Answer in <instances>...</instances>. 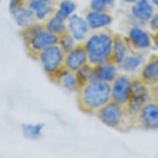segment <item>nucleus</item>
Here are the masks:
<instances>
[{"label": "nucleus", "instance_id": "obj_7", "mask_svg": "<svg viewBox=\"0 0 158 158\" xmlns=\"http://www.w3.org/2000/svg\"><path fill=\"white\" fill-rule=\"evenodd\" d=\"M132 81L126 75H117L111 85V100L126 106L129 100Z\"/></svg>", "mask_w": 158, "mask_h": 158}, {"label": "nucleus", "instance_id": "obj_11", "mask_svg": "<svg viewBox=\"0 0 158 158\" xmlns=\"http://www.w3.org/2000/svg\"><path fill=\"white\" fill-rule=\"evenodd\" d=\"M27 6L33 11L36 21H45L54 12L52 0H27Z\"/></svg>", "mask_w": 158, "mask_h": 158}, {"label": "nucleus", "instance_id": "obj_23", "mask_svg": "<svg viewBox=\"0 0 158 158\" xmlns=\"http://www.w3.org/2000/svg\"><path fill=\"white\" fill-rule=\"evenodd\" d=\"M44 129L42 123H25L22 126V132L26 138L30 140H36L41 137Z\"/></svg>", "mask_w": 158, "mask_h": 158}, {"label": "nucleus", "instance_id": "obj_24", "mask_svg": "<svg viewBox=\"0 0 158 158\" xmlns=\"http://www.w3.org/2000/svg\"><path fill=\"white\" fill-rule=\"evenodd\" d=\"M80 85L94 80V65L87 63L75 72ZM81 87V86H80Z\"/></svg>", "mask_w": 158, "mask_h": 158}, {"label": "nucleus", "instance_id": "obj_5", "mask_svg": "<svg viewBox=\"0 0 158 158\" xmlns=\"http://www.w3.org/2000/svg\"><path fill=\"white\" fill-rule=\"evenodd\" d=\"M127 114L126 107L110 100L98 110L95 115L98 119L107 127L120 130L124 124L125 118Z\"/></svg>", "mask_w": 158, "mask_h": 158}, {"label": "nucleus", "instance_id": "obj_12", "mask_svg": "<svg viewBox=\"0 0 158 158\" xmlns=\"http://www.w3.org/2000/svg\"><path fill=\"white\" fill-rule=\"evenodd\" d=\"M85 20L90 30H100L109 27L113 22V17L106 11L89 10L85 16Z\"/></svg>", "mask_w": 158, "mask_h": 158}, {"label": "nucleus", "instance_id": "obj_4", "mask_svg": "<svg viewBox=\"0 0 158 158\" xmlns=\"http://www.w3.org/2000/svg\"><path fill=\"white\" fill-rule=\"evenodd\" d=\"M46 75L53 81L58 73L64 68L65 52L58 44L47 47L36 56Z\"/></svg>", "mask_w": 158, "mask_h": 158}, {"label": "nucleus", "instance_id": "obj_15", "mask_svg": "<svg viewBox=\"0 0 158 158\" xmlns=\"http://www.w3.org/2000/svg\"><path fill=\"white\" fill-rule=\"evenodd\" d=\"M10 12L17 25L22 29L26 28L37 22L33 11L31 10L27 6H21Z\"/></svg>", "mask_w": 158, "mask_h": 158}, {"label": "nucleus", "instance_id": "obj_2", "mask_svg": "<svg viewBox=\"0 0 158 158\" xmlns=\"http://www.w3.org/2000/svg\"><path fill=\"white\" fill-rule=\"evenodd\" d=\"M114 34L109 31H98L92 34L83 42L90 65H101L111 60Z\"/></svg>", "mask_w": 158, "mask_h": 158}, {"label": "nucleus", "instance_id": "obj_29", "mask_svg": "<svg viewBox=\"0 0 158 158\" xmlns=\"http://www.w3.org/2000/svg\"><path fill=\"white\" fill-rule=\"evenodd\" d=\"M154 43H155V45L158 48V32L156 33V35L154 36Z\"/></svg>", "mask_w": 158, "mask_h": 158}, {"label": "nucleus", "instance_id": "obj_13", "mask_svg": "<svg viewBox=\"0 0 158 158\" xmlns=\"http://www.w3.org/2000/svg\"><path fill=\"white\" fill-rule=\"evenodd\" d=\"M53 82H56L65 90L72 93H76L81 86L75 73L66 70L65 67L58 73V75L53 80Z\"/></svg>", "mask_w": 158, "mask_h": 158}, {"label": "nucleus", "instance_id": "obj_17", "mask_svg": "<svg viewBox=\"0 0 158 158\" xmlns=\"http://www.w3.org/2000/svg\"><path fill=\"white\" fill-rule=\"evenodd\" d=\"M127 52H128V46L125 39L119 35L114 34L110 61L114 63L115 65H118L128 55Z\"/></svg>", "mask_w": 158, "mask_h": 158}, {"label": "nucleus", "instance_id": "obj_21", "mask_svg": "<svg viewBox=\"0 0 158 158\" xmlns=\"http://www.w3.org/2000/svg\"><path fill=\"white\" fill-rule=\"evenodd\" d=\"M76 9L75 3L71 0H62L59 5V8L55 12L54 15L63 21H67V19L75 13Z\"/></svg>", "mask_w": 158, "mask_h": 158}, {"label": "nucleus", "instance_id": "obj_30", "mask_svg": "<svg viewBox=\"0 0 158 158\" xmlns=\"http://www.w3.org/2000/svg\"><path fill=\"white\" fill-rule=\"evenodd\" d=\"M137 1H138V0H124V2L127 3H135Z\"/></svg>", "mask_w": 158, "mask_h": 158}, {"label": "nucleus", "instance_id": "obj_18", "mask_svg": "<svg viewBox=\"0 0 158 158\" xmlns=\"http://www.w3.org/2000/svg\"><path fill=\"white\" fill-rule=\"evenodd\" d=\"M132 17L139 22H148L153 15V8L148 0H138L132 8Z\"/></svg>", "mask_w": 158, "mask_h": 158}, {"label": "nucleus", "instance_id": "obj_20", "mask_svg": "<svg viewBox=\"0 0 158 158\" xmlns=\"http://www.w3.org/2000/svg\"><path fill=\"white\" fill-rule=\"evenodd\" d=\"M43 25L47 31L58 36L67 31L66 22L63 21L55 15L52 16L50 18H47V20L43 23Z\"/></svg>", "mask_w": 158, "mask_h": 158}, {"label": "nucleus", "instance_id": "obj_22", "mask_svg": "<svg viewBox=\"0 0 158 158\" xmlns=\"http://www.w3.org/2000/svg\"><path fill=\"white\" fill-rule=\"evenodd\" d=\"M143 61V57L140 55H132V56L127 55L118 66L126 72H132L142 65Z\"/></svg>", "mask_w": 158, "mask_h": 158}, {"label": "nucleus", "instance_id": "obj_3", "mask_svg": "<svg viewBox=\"0 0 158 158\" xmlns=\"http://www.w3.org/2000/svg\"><path fill=\"white\" fill-rule=\"evenodd\" d=\"M22 36L29 55L34 59L43 50L58 43V36L47 31L43 23H36L23 28Z\"/></svg>", "mask_w": 158, "mask_h": 158}, {"label": "nucleus", "instance_id": "obj_6", "mask_svg": "<svg viewBox=\"0 0 158 158\" xmlns=\"http://www.w3.org/2000/svg\"><path fill=\"white\" fill-rule=\"evenodd\" d=\"M145 84L143 81H132L129 100L125 106L130 116H137L142 107L148 102L149 93Z\"/></svg>", "mask_w": 158, "mask_h": 158}, {"label": "nucleus", "instance_id": "obj_27", "mask_svg": "<svg viewBox=\"0 0 158 158\" xmlns=\"http://www.w3.org/2000/svg\"><path fill=\"white\" fill-rule=\"evenodd\" d=\"M23 5H25V0H10L9 9H10V11L14 10L16 8Z\"/></svg>", "mask_w": 158, "mask_h": 158}, {"label": "nucleus", "instance_id": "obj_9", "mask_svg": "<svg viewBox=\"0 0 158 158\" xmlns=\"http://www.w3.org/2000/svg\"><path fill=\"white\" fill-rule=\"evenodd\" d=\"M66 22L68 32L73 36L75 42L83 43L88 37V34L90 30L85 18L73 13Z\"/></svg>", "mask_w": 158, "mask_h": 158}, {"label": "nucleus", "instance_id": "obj_32", "mask_svg": "<svg viewBox=\"0 0 158 158\" xmlns=\"http://www.w3.org/2000/svg\"><path fill=\"white\" fill-rule=\"evenodd\" d=\"M155 84H156V90H157V92H158V78H157V80L156 81Z\"/></svg>", "mask_w": 158, "mask_h": 158}, {"label": "nucleus", "instance_id": "obj_1", "mask_svg": "<svg viewBox=\"0 0 158 158\" xmlns=\"http://www.w3.org/2000/svg\"><path fill=\"white\" fill-rule=\"evenodd\" d=\"M79 108L84 113L95 114L98 110L111 100V85L97 80L89 81L76 92Z\"/></svg>", "mask_w": 158, "mask_h": 158}, {"label": "nucleus", "instance_id": "obj_28", "mask_svg": "<svg viewBox=\"0 0 158 158\" xmlns=\"http://www.w3.org/2000/svg\"><path fill=\"white\" fill-rule=\"evenodd\" d=\"M149 22H150V25L152 27V28L156 30V31H158V13L153 14L152 17L149 20Z\"/></svg>", "mask_w": 158, "mask_h": 158}, {"label": "nucleus", "instance_id": "obj_26", "mask_svg": "<svg viewBox=\"0 0 158 158\" xmlns=\"http://www.w3.org/2000/svg\"><path fill=\"white\" fill-rule=\"evenodd\" d=\"M114 0H91L90 4V10L98 11H106L108 7L111 6L114 3Z\"/></svg>", "mask_w": 158, "mask_h": 158}, {"label": "nucleus", "instance_id": "obj_25", "mask_svg": "<svg viewBox=\"0 0 158 158\" xmlns=\"http://www.w3.org/2000/svg\"><path fill=\"white\" fill-rule=\"evenodd\" d=\"M57 44L65 54L76 46V42L67 31L58 36V43Z\"/></svg>", "mask_w": 158, "mask_h": 158}, {"label": "nucleus", "instance_id": "obj_16", "mask_svg": "<svg viewBox=\"0 0 158 158\" xmlns=\"http://www.w3.org/2000/svg\"><path fill=\"white\" fill-rule=\"evenodd\" d=\"M128 42L137 49H147L152 45L149 35L138 27H132L129 30Z\"/></svg>", "mask_w": 158, "mask_h": 158}, {"label": "nucleus", "instance_id": "obj_10", "mask_svg": "<svg viewBox=\"0 0 158 158\" xmlns=\"http://www.w3.org/2000/svg\"><path fill=\"white\" fill-rule=\"evenodd\" d=\"M137 116L143 127L147 129L158 130V104L147 102Z\"/></svg>", "mask_w": 158, "mask_h": 158}, {"label": "nucleus", "instance_id": "obj_8", "mask_svg": "<svg viewBox=\"0 0 158 158\" xmlns=\"http://www.w3.org/2000/svg\"><path fill=\"white\" fill-rule=\"evenodd\" d=\"M88 62V56L83 43L76 44L72 50L65 54L64 67L66 70L76 72Z\"/></svg>", "mask_w": 158, "mask_h": 158}, {"label": "nucleus", "instance_id": "obj_31", "mask_svg": "<svg viewBox=\"0 0 158 158\" xmlns=\"http://www.w3.org/2000/svg\"><path fill=\"white\" fill-rule=\"evenodd\" d=\"M152 2L155 5H157L158 6V0H151Z\"/></svg>", "mask_w": 158, "mask_h": 158}, {"label": "nucleus", "instance_id": "obj_19", "mask_svg": "<svg viewBox=\"0 0 158 158\" xmlns=\"http://www.w3.org/2000/svg\"><path fill=\"white\" fill-rule=\"evenodd\" d=\"M141 78L145 83H155L158 78V57H153L146 63L141 71Z\"/></svg>", "mask_w": 158, "mask_h": 158}, {"label": "nucleus", "instance_id": "obj_14", "mask_svg": "<svg viewBox=\"0 0 158 158\" xmlns=\"http://www.w3.org/2000/svg\"><path fill=\"white\" fill-rule=\"evenodd\" d=\"M118 75V65L109 61L94 66V80L111 84Z\"/></svg>", "mask_w": 158, "mask_h": 158}]
</instances>
